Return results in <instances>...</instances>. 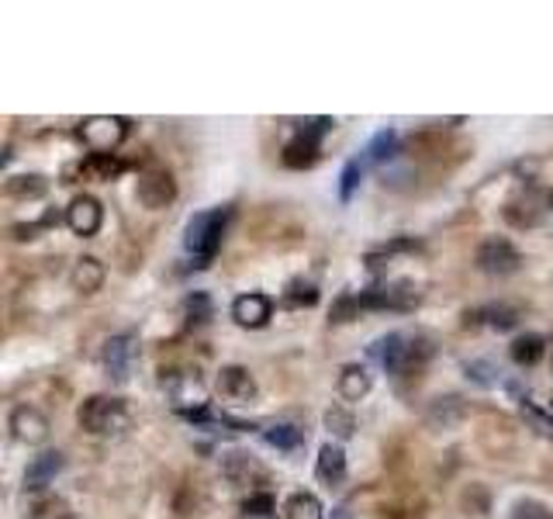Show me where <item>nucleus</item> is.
Instances as JSON below:
<instances>
[{
  "label": "nucleus",
  "instance_id": "nucleus-1",
  "mask_svg": "<svg viewBox=\"0 0 553 519\" xmlns=\"http://www.w3.org/2000/svg\"><path fill=\"white\" fill-rule=\"evenodd\" d=\"M229 218H232V208H211V211H197L187 222L184 246L197 267H208L214 260L218 246H222V235L229 229Z\"/></svg>",
  "mask_w": 553,
  "mask_h": 519
},
{
  "label": "nucleus",
  "instance_id": "nucleus-2",
  "mask_svg": "<svg viewBox=\"0 0 553 519\" xmlns=\"http://www.w3.org/2000/svg\"><path fill=\"white\" fill-rule=\"evenodd\" d=\"M80 426L90 433V437H118L129 430V413L118 398H107V395H94L80 405Z\"/></svg>",
  "mask_w": 553,
  "mask_h": 519
},
{
  "label": "nucleus",
  "instance_id": "nucleus-3",
  "mask_svg": "<svg viewBox=\"0 0 553 519\" xmlns=\"http://www.w3.org/2000/svg\"><path fill=\"white\" fill-rule=\"evenodd\" d=\"M80 139L87 149H94V156H114V149L129 139V122L114 115H94L80 125Z\"/></svg>",
  "mask_w": 553,
  "mask_h": 519
},
{
  "label": "nucleus",
  "instance_id": "nucleus-4",
  "mask_svg": "<svg viewBox=\"0 0 553 519\" xmlns=\"http://www.w3.org/2000/svg\"><path fill=\"white\" fill-rule=\"evenodd\" d=\"M474 260H477V267H481L484 274H491V277H508V274H515V270L523 267L519 250H515L508 239H499V235L484 239V242L477 246Z\"/></svg>",
  "mask_w": 553,
  "mask_h": 519
},
{
  "label": "nucleus",
  "instance_id": "nucleus-5",
  "mask_svg": "<svg viewBox=\"0 0 553 519\" xmlns=\"http://www.w3.org/2000/svg\"><path fill=\"white\" fill-rule=\"evenodd\" d=\"M370 357L381 363L384 370L401 374V370H408V363L415 361V343L405 333H388V336H381L370 346Z\"/></svg>",
  "mask_w": 553,
  "mask_h": 519
},
{
  "label": "nucleus",
  "instance_id": "nucleus-6",
  "mask_svg": "<svg viewBox=\"0 0 553 519\" xmlns=\"http://www.w3.org/2000/svg\"><path fill=\"white\" fill-rule=\"evenodd\" d=\"M135 194H138V201H142V205L156 211V208L173 205V198H177V181H173L166 170H146V174L138 177Z\"/></svg>",
  "mask_w": 553,
  "mask_h": 519
},
{
  "label": "nucleus",
  "instance_id": "nucleus-7",
  "mask_svg": "<svg viewBox=\"0 0 553 519\" xmlns=\"http://www.w3.org/2000/svg\"><path fill=\"white\" fill-rule=\"evenodd\" d=\"M101 222H105V208L97 205V198H90V194H80V198H73V205L66 208V225L83 239L97 235Z\"/></svg>",
  "mask_w": 553,
  "mask_h": 519
},
{
  "label": "nucleus",
  "instance_id": "nucleus-8",
  "mask_svg": "<svg viewBox=\"0 0 553 519\" xmlns=\"http://www.w3.org/2000/svg\"><path fill=\"white\" fill-rule=\"evenodd\" d=\"M11 433L21 443H46L49 437V419L38 413L35 405H18L11 413Z\"/></svg>",
  "mask_w": 553,
  "mask_h": 519
},
{
  "label": "nucleus",
  "instance_id": "nucleus-9",
  "mask_svg": "<svg viewBox=\"0 0 553 519\" xmlns=\"http://www.w3.org/2000/svg\"><path fill=\"white\" fill-rule=\"evenodd\" d=\"M270 315H273V302L266 298V294H239L236 302H232V319H236L239 326H246V329H260L270 322Z\"/></svg>",
  "mask_w": 553,
  "mask_h": 519
},
{
  "label": "nucleus",
  "instance_id": "nucleus-10",
  "mask_svg": "<svg viewBox=\"0 0 553 519\" xmlns=\"http://www.w3.org/2000/svg\"><path fill=\"white\" fill-rule=\"evenodd\" d=\"M132 361H135V346L129 336H114L105 343V370H107V378H114L118 385L129 381Z\"/></svg>",
  "mask_w": 553,
  "mask_h": 519
},
{
  "label": "nucleus",
  "instance_id": "nucleus-11",
  "mask_svg": "<svg viewBox=\"0 0 553 519\" xmlns=\"http://www.w3.org/2000/svg\"><path fill=\"white\" fill-rule=\"evenodd\" d=\"M66 464V457L59 454V450H46V454H38L25 471V492H42L46 485H53L55 474L63 471Z\"/></svg>",
  "mask_w": 553,
  "mask_h": 519
},
{
  "label": "nucleus",
  "instance_id": "nucleus-12",
  "mask_svg": "<svg viewBox=\"0 0 553 519\" xmlns=\"http://www.w3.org/2000/svg\"><path fill=\"white\" fill-rule=\"evenodd\" d=\"M218 391H222L229 402H249V398L256 395V381H253V374H249L246 367L229 363V367L218 370Z\"/></svg>",
  "mask_w": 553,
  "mask_h": 519
},
{
  "label": "nucleus",
  "instance_id": "nucleus-13",
  "mask_svg": "<svg viewBox=\"0 0 553 519\" xmlns=\"http://www.w3.org/2000/svg\"><path fill=\"white\" fill-rule=\"evenodd\" d=\"M170 391H173L177 409L187 413L190 419H194V413L205 409V388H201V378H197V374H177V378L170 381Z\"/></svg>",
  "mask_w": 553,
  "mask_h": 519
},
{
  "label": "nucleus",
  "instance_id": "nucleus-14",
  "mask_svg": "<svg viewBox=\"0 0 553 519\" xmlns=\"http://www.w3.org/2000/svg\"><path fill=\"white\" fill-rule=\"evenodd\" d=\"M105 277H107V270L97 257H80L77 263H73V274H70V281H73V287H77L80 294H94V291H101Z\"/></svg>",
  "mask_w": 553,
  "mask_h": 519
},
{
  "label": "nucleus",
  "instance_id": "nucleus-15",
  "mask_svg": "<svg viewBox=\"0 0 553 519\" xmlns=\"http://www.w3.org/2000/svg\"><path fill=\"white\" fill-rule=\"evenodd\" d=\"M318 478L325 481V485H339L346 478V454L339 443H325L322 450H318Z\"/></svg>",
  "mask_w": 553,
  "mask_h": 519
},
{
  "label": "nucleus",
  "instance_id": "nucleus-16",
  "mask_svg": "<svg viewBox=\"0 0 553 519\" xmlns=\"http://www.w3.org/2000/svg\"><path fill=\"white\" fill-rule=\"evenodd\" d=\"M315 159H318V139L305 135V132H297L288 146H284V163H288L290 170H305Z\"/></svg>",
  "mask_w": 553,
  "mask_h": 519
},
{
  "label": "nucleus",
  "instance_id": "nucleus-17",
  "mask_svg": "<svg viewBox=\"0 0 553 519\" xmlns=\"http://www.w3.org/2000/svg\"><path fill=\"white\" fill-rule=\"evenodd\" d=\"M225 478L232 485H253L256 478H264V467L256 464L249 454H229L225 457Z\"/></svg>",
  "mask_w": 553,
  "mask_h": 519
},
{
  "label": "nucleus",
  "instance_id": "nucleus-18",
  "mask_svg": "<svg viewBox=\"0 0 553 519\" xmlns=\"http://www.w3.org/2000/svg\"><path fill=\"white\" fill-rule=\"evenodd\" d=\"M367 391H370L367 367H360V363H349V367H343V374H339V395H343L346 402H360Z\"/></svg>",
  "mask_w": 553,
  "mask_h": 519
},
{
  "label": "nucleus",
  "instance_id": "nucleus-19",
  "mask_svg": "<svg viewBox=\"0 0 553 519\" xmlns=\"http://www.w3.org/2000/svg\"><path fill=\"white\" fill-rule=\"evenodd\" d=\"M4 191H7V198H14V201H35V198H42V194L49 191V181L38 177V174H21V177H11Z\"/></svg>",
  "mask_w": 553,
  "mask_h": 519
},
{
  "label": "nucleus",
  "instance_id": "nucleus-20",
  "mask_svg": "<svg viewBox=\"0 0 553 519\" xmlns=\"http://www.w3.org/2000/svg\"><path fill=\"white\" fill-rule=\"evenodd\" d=\"M512 361L519 363V367H532V363L543 361V353H547V343H543V336L540 333H526V336H519L515 343H512Z\"/></svg>",
  "mask_w": 553,
  "mask_h": 519
},
{
  "label": "nucleus",
  "instance_id": "nucleus-21",
  "mask_svg": "<svg viewBox=\"0 0 553 519\" xmlns=\"http://www.w3.org/2000/svg\"><path fill=\"white\" fill-rule=\"evenodd\" d=\"M284 519H325V509L312 492H294L284 506Z\"/></svg>",
  "mask_w": 553,
  "mask_h": 519
},
{
  "label": "nucleus",
  "instance_id": "nucleus-22",
  "mask_svg": "<svg viewBox=\"0 0 553 519\" xmlns=\"http://www.w3.org/2000/svg\"><path fill=\"white\" fill-rule=\"evenodd\" d=\"M264 440L270 443V447H277V450H297V447H301V430H297V426H288V422H277V426L264 430Z\"/></svg>",
  "mask_w": 553,
  "mask_h": 519
},
{
  "label": "nucleus",
  "instance_id": "nucleus-23",
  "mask_svg": "<svg viewBox=\"0 0 553 519\" xmlns=\"http://www.w3.org/2000/svg\"><path fill=\"white\" fill-rule=\"evenodd\" d=\"M398 149V135L395 132H377L373 135V142L367 146V156H364V163H384V159H391Z\"/></svg>",
  "mask_w": 553,
  "mask_h": 519
},
{
  "label": "nucleus",
  "instance_id": "nucleus-24",
  "mask_svg": "<svg viewBox=\"0 0 553 519\" xmlns=\"http://www.w3.org/2000/svg\"><path fill=\"white\" fill-rule=\"evenodd\" d=\"M242 513H246L249 519H273L277 502H273V495L270 492H253L246 502H242Z\"/></svg>",
  "mask_w": 553,
  "mask_h": 519
},
{
  "label": "nucleus",
  "instance_id": "nucleus-25",
  "mask_svg": "<svg viewBox=\"0 0 553 519\" xmlns=\"http://www.w3.org/2000/svg\"><path fill=\"white\" fill-rule=\"evenodd\" d=\"M325 426H329V433L332 437H339V440H349L353 437V430H356V419L339 409V405H332L329 413H325Z\"/></svg>",
  "mask_w": 553,
  "mask_h": 519
},
{
  "label": "nucleus",
  "instance_id": "nucleus-26",
  "mask_svg": "<svg viewBox=\"0 0 553 519\" xmlns=\"http://www.w3.org/2000/svg\"><path fill=\"white\" fill-rule=\"evenodd\" d=\"M481 315H488V326H495V329H512L519 322V309H512V305H488V309H481Z\"/></svg>",
  "mask_w": 553,
  "mask_h": 519
},
{
  "label": "nucleus",
  "instance_id": "nucleus-27",
  "mask_svg": "<svg viewBox=\"0 0 553 519\" xmlns=\"http://www.w3.org/2000/svg\"><path fill=\"white\" fill-rule=\"evenodd\" d=\"M364 166H367V163H364V159H349V163H346L343 166V177H339V198H343V201H349V198H353V191H356V183H360V177H364Z\"/></svg>",
  "mask_w": 553,
  "mask_h": 519
},
{
  "label": "nucleus",
  "instance_id": "nucleus-28",
  "mask_svg": "<svg viewBox=\"0 0 553 519\" xmlns=\"http://www.w3.org/2000/svg\"><path fill=\"white\" fill-rule=\"evenodd\" d=\"M83 170L90 174V177H101V181H111L118 170H121V163L114 159V156H90L87 163H83Z\"/></svg>",
  "mask_w": 553,
  "mask_h": 519
},
{
  "label": "nucleus",
  "instance_id": "nucleus-29",
  "mask_svg": "<svg viewBox=\"0 0 553 519\" xmlns=\"http://www.w3.org/2000/svg\"><path fill=\"white\" fill-rule=\"evenodd\" d=\"M508 519H553V513L547 509V506L532 502V498H523V502H515V506H512Z\"/></svg>",
  "mask_w": 553,
  "mask_h": 519
},
{
  "label": "nucleus",
  "instance_id": "nucleus-30",
  "mask_svg": "<svg viewBox=\"0 0 553 519\" xmlns=\"http://www.w3.org/2000/svg\"><path fill=\"white\" fill-rule=\"evenodd\" d=\"M284 302H288V305H315L318 291L312 285H301V281H294V285L288 287V294H284Z\"/></svg>",
  "mask_w": 553,
  "mask_h": 519
},
{
  "label": "nucleus",
  "instance_id": "nucleus-31",
  "mask_svg": "<svg viewBox=\"0 0 553 519\" xmlns=\"http://www.w3.org/2000/svg\"><path fill=\"white\" fill-rule=\"evenodd\" d=\"M356 311H360V298H356V294H343V298L332 305V322H349Z\"/></svg>",
  "mask_w": 553,
  "mask_h": 519
},
{
  "label": "nucleus",
  "instance_id": "nucleus-32",
  "mask_svg": "<svg viewBox=\"0 0 553 519\" xmlns=\"http://www.w3.org/2000/svg\"><path fill=\"white\" fill-rule=\"evenodd\" d=\"M187 311H190V319H194V322H208L211 319L208 294H194V298H187Z\"/></svg>",
  "mask_w": 553,
  "mask_h": 519
},
{
  "label": "nucleus",
  "instance_id": "nucleus-33",
  "mask_svg": "<svg viewBox=\"0 0 553 519\" xmlns=\"http://www.w3.org/2000/svg\"><path fill=\"white\" fill-rule=\"evenodd\" d=\"M332 125H336L332 118H308V122H301V132H305V135H312V139H322V135L332 129Z\"/></svg>",
  "mask_w": 553,
  "mask_h": 519
},
{
  "label": "nucleus",
  "instance_id": "nucleus-34",
  "mask_svg": "<svg viewBox=\"0 0 553 519\" xmlns=\"http://www.w3.org/2000/svg\"><path fill=\"white\" fill-rule=\"evenodd\" d=\"M523 415H529L532 419V426L540 430V433H547V437H553V419H547V415H540L529 402H523Z\"/></svg>",
  "mask_w": 553,
  "mask_h": 519
},
{
  "label": "nucleus",
  "instance_id": "nucleus-35",
  "mask_svg": "<svg viewBox=\"0 0 553 519\" xmlns=\"http://www.w3.org/2000/svg\"><path fill=\"white\" fill-rule=\"evenodd\" d=\"M11 233H14V239H35V233H38V225H14Z\"/></svg>",
  "mask_w": 553,
  "mask_h": 519
},
{
  "label": "nucleus",
  "instance_id": "nucleus-36",
  "mask_svg": "<svg viewBox=\"0 0 553 519\" xmlns=\"http://www.w3.org/2000/svg\"><path fill=\"white\" fill-rule=\"evenodd\" d=\"M332 519H353V516H349V509H346V506H336V509H332Z\"/></svg>",
  "mask_w": 553,
  "mask_h": 519
},
{
  "label": "nucleus",
  "instance_id": "nucleus-37",
  "mask_svg": "<svg viewBox=\"0 0 553 519\" xmlns=\"http://www.w3.org/2000/svg\"><path fill=\"white\" fill-rule=\"evenodd\" d=\"M550 367H553V350H550Z\"/></svg>",
  "mask_w": 553,
  "mask_h": 519
},
{
  "label": "nucleus",
  "instance_id": "nucleus-38",
  "mask_svg": "<svg viewBox=\"0 0 553 519\" xmlns=\"http://www.w3.org/2000/svg\"><path fill=\"white\" fill-rule=\"evenodd\" d=\"M550 208H553V194H550Z\"/></svg>",
  "mask_w": 553,
  "mask_h": 519
},
{
  "label": "nucleus",
  "instance_id": "nucleus-39",
  "mask_svg": "<svg viewBox=\"0 0 553 519\" xmlns=\"http://www.w3.org/2000/svg\"><path fill=\"white\" fill-rule=\"evenodd\" d=\"M550 409H553V402H550Z\"/></svg>",
  "mask_w": 553,
  "mask_h": 519
}]
</instances>
